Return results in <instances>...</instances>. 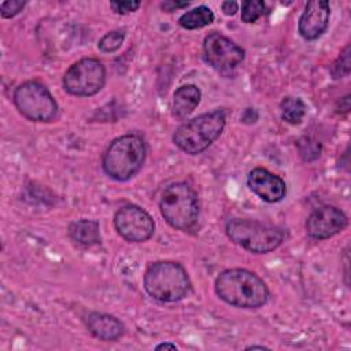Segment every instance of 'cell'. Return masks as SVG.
<instances>
[{
  "label": "cell",
  "mask_w": 351,
  "mask_h": 351,
  "mask_svg": "<svg viewBox=\"0 0 351 351\" xmlns=\"http://www.w3.org/2000/svg\"><path fill=\"white\" fill-rule=\"evenodd\" d=\"M214 288L219 299L240 308H258L269 299V289L263 280L245 269L222 271L217 277Z\"/></svg>",
  "instance_id": "obj_1"
},
{
  "label": "cell",
  "mask_w": 351,
  "mask_h": 351,
  "mask_svg": "<svg viewBox=\"0 0 351 351\" xmlns=\"http://www.w3.org/2000/svg\"><path fill=\"white\" fill-rule=\"evenodd\" d=\"M144 288L155 300L173 303L188 295L191 280L178 262L158 261L148 266L144 274Z\"/></svg>",
  "instance_id": "obj_2"
},
{
  "label": "cell",
  "mask_w": 351,
  "mask_h": 351,
  "mask_svg": "<svg viewBox=\"0 0 351 351\" xmlns=\"http://www.w3.org/2000/svg\"><path fill=\"white\" fill-rule=\"evenodd\" d=\"M147 148L137 134H125L110 143L103 155L104 173L117 181H128L144 165Z\"/></svg>",
  "instance_id": "obj_3"
},
{
  "label": "cell",
  "mask_w": 351,
  "mask_h": 351,
  "mask_svg": "<svg viewBox=\"0 0 351 351\" xmlns=\"http://www.w3.org/2000/svg\"><path fill=\"white\" fill-rule=\"evenodd\" d=\"M225 112L214 110L181 123L174 134L173 143L185 154L197 155L206 151L223 132Z\"/></svg>",
  "instance_id": "obj_4"
},
{
  "label": "cell",
  "mask_w": 351,
  "mask_h": 351,
  "mask_svg": "<svg viewBox=\"0 0 351 351\" xmlns=\"http://www.w3.org/2000/svg\"><path fill=\"white\" fill-rule=\"evenodd\" d=\"M159 207L166 222L178 230L192 229L199 219V199L186 182H173L166 186Z\"/></svg>",
  "instance_id": "obj_5"
},
{
  "label": "cell",
  "mask_w": 351,
  "mask_h": 351,
  "mask_svg": "<svg viewBox=\"0 0 351 351\" xmlns=\"http://www.w3.org/2000/svg\"><path fill=\"white\" fill-rule=\"evenodd\" d=\"M225 229L234 244L254 254L274 251L284 241V232L280 228L258 221L234 218L226 223Z\"/></svg>",
  "instance_id": "obj_6"
},
{
  "label": "cell",
  "mask_w": 351,
  "mask_h": 351,
  "mask_svg": "<svg viewBox=\"0 0 351 351\" xmlns=\"http://www.w3.org/2000/svg\"><path fill=\"white\" fill-rule=\"evenodd\" d=\"M14 104L18 111L34 122H48L58 112V103L51 92L37 81H26L14 92Z\"/></svg>",
  "instance_id": "obj_7"
},
{
  "label": "cell",
  "mask_w": 351,
  "mask_h": 351,
  "mask_svg": "<svg viewBox=\"0 0 351 351\" xmlns=\"http://www.w3.org/2000/svg\"><path fill=\"white\" fill-rule=\"evenodd\" d=\"M106 82V69L95 58H84L69 67L63 75V88L74 96H93Z\"/></svg>",
  "instance_id": "obj_8"
},
{
  "label": "cell",
  "mask_w": 351,
  "mask_h": 351,
  "mask_svg": "<svg viewBox=\"0 0 351 351\" xmlns=\"http://www.w3.org/2000/svg\"><path fill=\"white\" fill-rule=\"evenodd\" d=\"M114 226L118 234L130 243L147 241L155 232L152 217L134 204L123 206L115 213Z\"/></svg>",
  "instance_id": "obj_9"
},
{
  "label": "cell",
  "mask_w": 351,
  "mask_h": 351,
  "mask_svg": "<svg viewBox=\"0 0 351 351\" xmlns=\"http://www.w3.org/2000/svg\"><path fill=\"white\" fill-rule=\"evenodd\" d=\"M203 53L206 62L222 73L236 69L245 56L241 47L217 32L206 36L203 41Z\"/></svg>",
  "instance_id": "obj_10"
},
{
  "label": "cell",
  "mask_w": 351,
  "mask_h": 351,
  "mask_svg": "<svg viewBox=\"0 0 351 351\" xmlns=\"http://www.w3.org/2000/svg\"><path fill=\"white\" fill-rule=\"evenodd\" d=\"M346 214L333 206L315 208L306 221V232L311 239L325 240L340 233L347 226Z\"/></svg>",
  "instance_id": "obj_11"
},
{
  "label": "cell",
  "mask_w": 351,
  "mask_h": 351,
  "mask_svg": "<svg viewBox=\"0 0 351 351\" xmlns=\"http://www.w3.org/2000/svg\"><path fill=\"white\" fill-rule=\"evenodd\" d=\"M329 18H330V7L328 1H321V0L308 1L298 23L300 36L308 41L317 40L325 33L329 25Z\"/></svg>",
  "instance_id": "obj_12"
},
{
  "label": "cell",
  "mask_w": 351,
  "mask_h": 351,
  "mask_svg": "<svg viewBox=\"0 0 351 351\" xmlns=\"http://www.w3.org/2000/svg\"><path fill=\"white\" fill-rule=\"evenodd\" d=\"M250 189L267 203H277L285 197L287 185L284 180L263 167H255L248 173Z\"/></svg>",
  "instance_id": "obj_13"
},
{
  "label": "cell",
  "mask_w": 351,
  "mask_h": 351,
  "mask_svg": "<svg viewBox=\"0 0 351 351\" xmlns=\"http://www.w3.org/2000/svg\"><path fill=\"white\" fill-rule=\"evenodd\" d=\"M86 326L95 337L104 341H114L119 339L125 332L123 324L118 318L97 311H93L88 315Z\"/></svg>",
  "instance_id": "obj_14"
},
{
  "label": "cell",
  "mask_w": 351,
  "mask_h": 351,
  "mask_svg": "<svg viewBox=\"0 0 351 351\" xmlns=\"http://www.w3.org/2000/svg\"><path fill=\"white\" fill-rule=\"evenodd\" d=\"M202 92L196 85L188 84L180 86L173 97V115L182 119L188 117L200 103Z\"/></svg>",
  "instance_id": "obj_15"
},
{
  "label": "cell",
  "mask_w": 351,
  "mask_h": 351,
  "mask_svg": "<svg viewBox=\"0 0 351 351\" xmlns=\"http://www.w3.org/2000/svg\"><path fill=\"white\" fill-rule=\"evenodd\" d=\"M69 236L80 245L90 247L100 243V226L93 219H78L69 225Z\"/></svg>",
  "instance_id": "obj_16"
},
{
  "label": "cell",
  "mask_w": 351,
  "mask_h": 351,
  "mask_svg": "<svg viewBox=\"0 0 351 351\" xmlns=\"http://www.w3.org/2000/svg\"><path fill=\"white\" fill-rule=\"evenodd\" d=\"M213 22H214V12L206 5H199L196 8H192L185 14H182L178 19L180 26L186 30L202 29L204 26H208Z\"/></svg>",
  "instance_id": "obj_17"
},
{
  "label": "cell",
  "mask_w": 351,
  "mask_h": 351,
  "mask_svg": "<svg viewBox=\"0 0 351 351\" xmlns=\"http://www.w3.org/2000/svg\"><path fill=\"white\" fill-rule=\"evenodd\" d=\"M280 108H281V118L291 125L300 123L303 117L306 115V110H307V107L302 99L292 97V96L284 97L280 104Z\"/></svg>",
  "instance_id": "obj_18"
},
{
  "label": "cell",
  "mask_w": 351,
  "mask_h": 351,
  "mask_svg": "<svg viewBox=\"0 0 351 351\" xmlns=\"http://www.w3.org/2000/svg\"><path fill=\"white\" fill-rule=\"evenodd\" d=\"M265 1L245 0L241 3V21L245 23H254L265 14Z\"/></svg>",
  "instance_id": "obj_19"
},
{
  "label": "cell",
  "mask_w": 351,
  "mask_h": 351,
  "mask_svg": "<svg viewBox=\"0 0 351 351\" xmlns=\"http://www.w3.org/2000/svg\"><path fill=\"white\" fill-rule=\"evenodd\" d=\"M125 40V30H111L99 40V49L104 53H112L121 48Z\"/></svg>",
  "instance_id": "obj_20"
},
{
  "label": "cell",
  "mask_w": 351,
  "mask_h": 351,
  "mask_svg": "<svg viewBox=\"0 0 351 351\" xmlns=\"http://www.w3.org/2000/svg\"><path fill=\"white\" fill-rule=\"evenodd\" d=\"M298 149L303 160L313 162L321 154V144L319 141L311 138V137H302L298 141Z\"/></svg>",
  "instance_id": "obj_21"
},
{
  "label": "cell",
  "mask_w": 351,
  "mask_h": 351,
  "mask_svg": "<svg viewBox=\"0 0 351 351\" xmlns=\"http://www.w3.org/2000/svg\"><path fill=\"white\" fill-rule=\"evenodd\" d=\"M351 66H350V45H346L344 49L340 52L336 62L332 64L330 73L335 80L344 78L350 74Z\"/></svg>",
  "instance_id": "obj_22"
},
{
  "label": "cell",
  "mask_w": 351,
  "mask_h": 351,
  "mask_svg": "<svg viewBox=\"0 0 351 351\" xmlns=\"http://www.w3.org/2000/svg\"><path fill=\"white\" fill-rule=\"evenodd\" d=\"M25 1L21 0H11V1H3L0 4V12L3 18H12L16 14H19L23 7H25Z\"/></svg>",
  "instance_id": "obj_23"
},
{
  "label": "cell",
  "mask_w": 351,
  "mask_h": 351,
  "mask_svg": "<svg viewBox=\"0 0 351 351\" xmlns=\"http://www.w3.org/2000/svg\"><path fill=\"white\" fill-rule=\"evenodd\" d=\"M110 5L117 14L125 15L136 11L141 5V3L140 1H111Z\"/></svg>",
  "instance_id": "obj_24"
},
{
  "label": "cell",
  "mask_w": 351,
  "mask_h": 351,
  "mask_svg": "<svg viewBox=\"0 0 351 351\" xmlns=\"http://www.w3.org/2000/svg\"><path fill=\"white\" fill-rule=\"evenodd\" d=\"M189 5V1H163L160 4L162 10H165L166 12H171L177 8H184V7H188Z\"/></svg>",
  "instance_id": "obj_25"
},
{
  "label": "cell",
  "mask_w": 351,
  "mask_h": 351,
  "mask_svg": "<svg viewBox=\"0 0 351 351\" xmlns=\"http://www.w3.org/2000/svg\"><path fill=\"white\" fill-rule=\"evenodd\" d=\"M336 112L337 114H346L350 110V96L346 95L344 97H340L336 103Z\"/></svg>",
  "instance_id": "obj_26"
},
{
  "label": "cell",
  "mask_w": 351,
  "mask_h": 351,
  "mask_svg": "<svg viewBox=\"0 0 351 351\" xmlns=\"http://www.w3.org/2000/svg\"><path fill=\"white\" fill-rule=\"evenodd\" d=\"M221 8H222V11H223V14L225 15H234L236 12H237V10H239V4L236 3V1H223L222 3V5H221Z\"/></svg>",
  "instance_id": "obj_27"
},
{
  "label": "cell",
  "mask_w": 351,
  "mask_h": 351,
  "mask_svg": "<svg viewBox=\"0 0 351 351\" xmlns=\"http://www.w3.org/2000/svg\"><path fill=\"white\" fill-rule=\"evenodd\" d=\"M156 350H163V348H170V350H177V346L174 343H160L155 347Z\"/></svg>",
  "instance_id": "obj_28"
},
{
  "label": "cell",
  "mask_w": 351,
  "mask_h": 351,
  "mask_svg": "<svg viewBox=\"0 0 351 351\" xmlns=\"http://www.w3.org/2000/svg\"><path fill=\"white\" fill-rule=\"evenodd\" d=\"M266 348L267 347H265V346H250L245 350H266Z\"/></svg>",
  "instance_id": "obj_29"
}]
</instances>
